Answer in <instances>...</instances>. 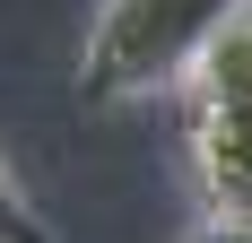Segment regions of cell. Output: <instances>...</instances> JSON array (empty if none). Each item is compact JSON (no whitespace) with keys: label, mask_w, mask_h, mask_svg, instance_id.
Wrapping results in <instances>:
<instances>
[{"label":"cell","mask_w":252,"mask_h":243,"mask_svg":"<svg viewBox=\"0 0 252 243\" xmlns=\"http://www.w3.org/2000/svg\"><path fill=\"white\" fill-rule=\"evenodd\" d=\"M252 0H104L78 52V96L87 104H148L191 78L209 35Z\"/></svg>","instance_id":"6da1fadb"},{"label":"cell","mask_w":252,"mask_h":243,"mask_svg":"<svg viewBox=\"0 0 252 243\" xmlns=\"http://www.w3.org/2000/svg\"><path fill=\"white\" fill-rule=\"evenodd\" d=\"M183 139H191V182H200V217L252 226V9H235L209 52L183 78Z\"/></svg>","instance_id":"7a4b0ae2"},{"label":"cell","mask_w":252,"mask_h":243,"mask_svg":"<svg viewBox=\"0 0 252 243\" xmlns=\"http://www.w3.org/2000/svg\"><path fill=\"white\" fill-rule=\"evenodd\" d=\"M0 243H52L44 209L26 200V182H18V165H9V156H0Z\"/></svg>","instance_id":"3957f363"},{"label":"cell","mask_w":252,"mask_h":243,"mask_svg":"<svg viewBox=\"0 0 252 243\" xmlns=\"http://www.w3.org/2000/svg\"><path fill=\"white\" fill-rule=\"evenodd\" d=\"M183 243H252V226H226V217H200Z\"/></svg>","instance_id":"277c9868"}]
</instances>
